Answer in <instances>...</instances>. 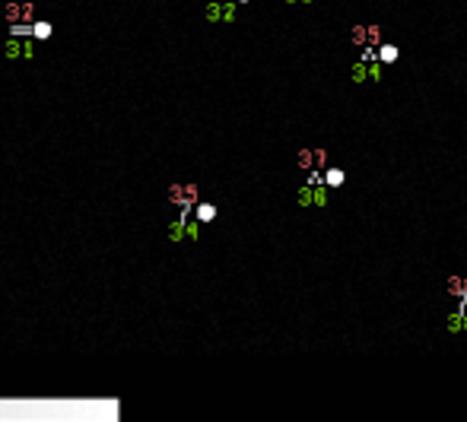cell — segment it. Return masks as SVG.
Segmentation results:
<instances>
[{
    "label": "cell",
    "instance_id": "3",
    "mask_svg": "<svg viewBox=\"0 0 467 422\" xmlns=\"http://www.w3.org/2000/svg\"><path fill=\"white\" fill-rule=\"evenodd\" d=\"M169 200L178 203L181 210H191L197 203V184H172L169 187Z\"/></svg>",
    "mask_w": 467,
    "mask_h": 422
},
{
    "label": "cell",
    "instance_id": "16",
    "mask_svg": "<svg viewBox=\"0 0 467 422\" xmlns=\"http://www.w3.org/2000/svg\"><path fill=\"white\" fill-rule=\"evenodd\" d=\"M185 229H188V222H185V219H175V222L169 226V238H172V241H181V238H185Z\"/></svg>",
    "mask_w": 467,
    "mask_h": 422
},
{
    "label": "cell",
    "instance_id": "21",
    "mask_svg": "<svg viewBox=\"0 0 467 422\" xmlns=\"http://www.w3.org/2000/svg\"><path fill=\"white\" fill-rule=\"evenodd\" d=\"M283 3H289V6H299V3H311V0H283Z\"/></svg>",
    "mask_w": 467,
    "mask_h": 422
},
{
    "label": "cell",
    "instance_id": "6",
    "mask_svg": "<svg viewBox=\"0 0 467 422\" xmlns=\"http://www.w3.org/2000/svg\"><path fill=\"white\" fill-rule=\"evenodd\" d=\"M448 295L458 301H467V277H448Z\"/></svg>",
    "mask_w": 467,
    "mask_h": 422
},
{
    "label": "cell",
    "instance_id": "14",
    "mask_svg": "<svg viewBox=\"0 0 467 422\" xmlns=\"http://www.w3.org/2000/svg\"><path fill=\"white\" fill-rule=\"evenodd\" d=\"M350 45L366 48V25H350Z\"/></svg>",
    "mask_w": 467,
    "mask_h": 422
},
{
    "label": "cell",
    "instance_id": "7",
    "mask_svg": "<svg viewBox=\"0 0 467 422\" xmlns=\"http://www.w3.org/2000/svg\"><path fill=\"white\" fill-rule=\"evenodd\" d=\"M321 171H324L321 181H324L327 187H340L343 181H347V171H343V168H337V165H324Z\"/></svg>",
    "mask_w": 467,
    "mask_h": 422
},
{
    "label": "cell",
    "instance_id": "13",
    "mask_svg": "<svg viewBox=\"0 0 467 422\" xmlns=\"http://www.w3.org/2000/svg\"><path fill=\"white\" fill-rule=\"evenodd\" d=\"M194 210H197V219L201 222H213L216 219V206L213 203H194Z\"/></svg>",
    "mask_w": 467,
    "mask_h": 422
},
{
    "label": "cell",
    "instance_id": "8",
    "mask_svg": "<svg viewBox=\"0 0 467 422\" xmlns=\"http://www.w3.org/2000/svg\"><path fill=\"white\" fill-rule=\"evenodd\" d=\"M375 57L382 60V64H397L401 51H397V45H391V41H382V45L375 48Z\"/></svg>",
    "mask_w": 467,
    "mask_h": 422
},
{
    "label": "cell",
    "instance_id": "17",
    "mask_svg": "<svg viewBox=\"0 0 467 422\" xmlns=\"http://www.w3.org/2000/svg\"><path fill=\"white\" fill-rule=\"evenodd\" d=\"M29 32H32L35 38H48V35H51V25H48V22H35Z\"/></svg>",
    "mask_w": 467,
    "mask_h": 422
},
{
    "label": "cell",
    "instance_id": "19",
    "mask_svg": "<svg viewBox=\"0 0 467 422\" xmlns=\"http://www.w3.org/2000/svg\"><path fill=\"white\" fill-rule=\"evenodd\" d=\"M197 232H201V229H197V222H188V229H185V238H197Z\"/></svg>",
    "mask_w": 467,
    "mask_h": 422
},
{
    "label": "cell",
    "instance_id": "1",
    "mask_svg": "<svg viewBox=\"0 0 467 422\" xmlns=\"http://www.w3.org/2000/svg\"><path fill=\"white\" fill-rule=\"evenodd\" d=\"M327 200H331V187L324 184V181H318V184H299V191H296V203L302 206V210H311V206H318V210H324Z\"/></svg>",
    "mask_w": 467,
    "mask_h": 422
},
{
    "label": "cell",
    "instance_id": "12",
    "mask_svg": "<svg viewBox=\"0 0 467 422\" xmlns=\"http://www.w3.org/2000/svg\"><path fill=\"white\" fill-rule=\"evenodd\" d=\"M385 41V35H382V25H366V45H372V48H378Z\"/></svg>",
    "mask_w": 467,
    "mask_h": 422
},
{
    "label": "cell",
    "instance_id": "4",
    "mask_svg": "<svg viewBox=\"0 0 467 422\" xmlns=\"http://www.w3.org/2000/svg\"><path fill=\"white\" fill-rule=\"evenodd\" d=\"M3 54L10 60H29L32 57V41H25V35H13L3 45Z\"/></svg>",
    "mask_w": 467,
    "mask_h": 422
},
{
    "label": "cell",
    "instance_id": "11",
    "mask_svg": "<svg viewBox=\"0 0 467 422\" xmlns=\"http://www.w3.org/2000/svg\"><path fill=\"white\" fill-rule=\"evenodd\" d=\"M461 311H464V301L448 314V333H455V337H461Z\"/></svg>",
    "mask_w": 467,
    "mask_h": 422
},
{
    "label": "cell",
    "instance_id": "20",
    "mask_svg": "<svg viewBox=\"0 0 467 422\" xmlns=\"http://www.w3.org/2000/svg\"><path fill=\"white\" fill-rule=\"evenodd\" d=\"M461 333H467V308L461 311Z\"/></svg>",
    "mask_w": 467,
    "mask_h": 422
},
{
    "label": "cell",
    "instance_id": "2",
    "mask_svg": "<svg viewBox=\"0 0 467 422\" xmlns=\"http://www.w3.org/2000/svg\"><path fill=\"white\" fill-rule=\"evenodd\" d=\"M204 16L210 22H235V16H238V3L235 0H210L207 3V10Z\"/></svg>",
    "mask_w": 467,
    "mask_h": 422
},
{
    "label": "cell",
    "instance_id": "5",
    "mask_svg": "<svg viewBox=\"0 0 467 422\" xmlns=\"http://www.w3.org/2000/svg\"><path fill=\"white\" fill-rule=\"evenodd\" d=\"M3 16H6V22H32V16H35V6L32 3H10L3 10Z\"/></svg>",
    "mask_w": 467,
    "mask_h": 422
},
{
    "label": "cell",
    "instance_id": "22",
    "mask_svg": "<svg viewBox=\"0 0 467 422\" xmlns=\"http://www.w3.org/2000/svg\"><path fill=\"white\" fill-rule=\"evenodd\" d=\"M235 3H248V0H235Z\"/></svg>",
    "mask_w": 467,
    "mask_h": 422
},
{
    "label": "cell",
    "instance_id": "15",
    "mask_svg": "<svg viewBox=\"0 0 467 422\" xmlns=\"http://www.w3.org/2000/svg\"><path fill=\"white\" fill-rule=\"evenodd\" d=\"M369 80H372V83H382V80H385V64H382L378 57L369 60Z\"/></svg>",
    "mask_w": 467,
    "mask_h": 422
},
{
    "label": "cell",
    "instance_id": "18",
    "mask_svg": "<svg viewBox=\"0 0 467 422\" xmlns=\"http://www.w3.org/2000/svg\"><path fill=\"white\" fill-rule=\"evenodd\" d=\"M324 165H327V149H324V146H318V149H315V171H321Z\"/></svg>",
    "mask_w": 467,
    "mask_h": 422
},
{
    "label": "cell",
    "instance_id": "9",
    "mask_svg": "<svg viewBox=\"0 0 467 422\" xmlns=\"http://www.w3.org/2000/svg\"><path fill=\"white\" fill-rule=\"evenodd\" d=\"M350 80L353 83H369V60H353L350 64Z\"/></svg>",
    "mask_w": 467,
    "mask_h": 422
},
{
    "label": "cell",
    "instance_id": "10",
    "mask_svg": "<svg viewBox=\"0 0 467 422\" xmlns=\"http://www.w3.org/2000/svg\"><path fill=\"white\" fill-rule=\"evenodd\" d=\"M296 165H299L302 171H311V168H315V149L302 146V149L296 152Z\"/></svg>",
    "mask_w": 467,
    "mask_h": 422
}]
</instances>
